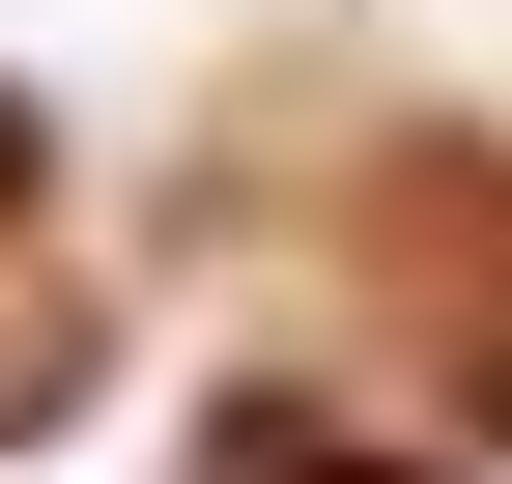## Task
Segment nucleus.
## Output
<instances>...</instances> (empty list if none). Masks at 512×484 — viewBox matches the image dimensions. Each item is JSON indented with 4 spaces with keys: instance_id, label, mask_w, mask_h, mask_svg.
<instances>
[{
    "instance_id": "1",
    "label": "nucleus",
    "mask_w": 512,
    "mask_h": 484,
    "mask_svg": "<svg viewBox=\"0 0 512 484\" xmlns=\"http://www.w3.org/2000/svg\"><path fill=\"white\" fill-rule=\"evenodd\" d=\"M228 484H427V456H285V428H228Z\"/></svg>"
},
{
    "instance_id": "2",
    "label": "nucleus",
    "mask_w": 512,
    "mask_h": 484,
    "mask_svg": "<svg viewBox=\"0 0 512 484\" xmlns=\"http://www.w3.org/2000/svg\"><path fill=\"white\" fill-rule=\"evenodd\" d=\"M29 200H57V114H29V86H0V228H29Z\"/></svg>"
}]
</instances>
